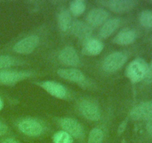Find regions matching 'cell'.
Masks as SVG:
<instances>
[{
	"label": "cell",
	"mask_w": 152,
	"mask_h": 143,
	"mask_svg": "<svg viewBox=\"0 0 152 143\" xmlns=\"http://www.w3.org/2000/svg\"><path fill=\"white\" fill-rule=\"evenodd\" d=\"M104 49V44L97 39H89L86 41L83 48V52L90 56H97Z\"/></svg>",
	"instance_id": "cell-17"
},
{
	"label": "cell",
	"mask_w": 152,
	"mask_h": 143,
	"mask_svg": "<svg viewBox=\"0 0 152 143\" xmlns=\"http://www.w3.org/2000/svg\"><path fill=\"white\" fill-rule=\"evenodd\" d=\"M39 85L44 90L53 97L59 99H63L67 95L66 88L61 84L53 80H45L39 83Z\"/></svg>",
	"instance_id": "cell-11"
},
{
	"label": "cell",
	"mask_w": 152,
	"mask_h": 143,
	"mask_svg": "<svg viewBox=\"0 0 152 143\" xmlns=\"http://www.w3.org/2000/svg\"><path fill=\"white\" fill-rule=\"evenodd\" d=\"M3 107H4V102H3V101L1 100V98H0V111L2 110Z\"/></svg>",
	"instance_id": "cell-28"
},
{
	"label": "cell",
	"mask_w": 152,
	"mask_h": 143,
	"mask_svg": "<svg viewBox=\"0 0 152 143\" xmlns=\"http://www.w3.org/2000/svg\"><path fill=\"white\" fill-rule=\"evenodd\" d=\"M18 60L10 55H0V69L4 70L16 65Z\"/></svg>",
	"instance_id": "cell-21"
},
{
	"label": "cell",
	"mask_w": 152,
	"mask_h": 143,
	"mask_svg": "<svg viewBox=\"0 0 152 143\" xmlns=\"http://www.w3.org/2000/svg\"><path fill=\"white\" fill-rule=\"evenodd\" d=\"M104 139V133L99 128H94L90 131L88 143H102Z\"/></svg>",
	"instance_id": "cell-20"
},
{
	"label": "cell",
	"mask_w": 152,
	"mask_h": 143,
	"mask_svg": "<svg viewBox=\"0 0 152 143\" xmlns=\"http://www.w3.org/2000/svg\"><path fill=\"white\" fill-rule=\"evenodd\" d=\"M72 34L81 40L85 42L91 39L92 34V28L88 24L85 23L82 21L76 20L72 22L71 29Z\"/></svg>",
	"instance_id": "cell-14"
},
{
	"label": "cell",
	"mask_w": 152,
	"mask_h": 143,
	"mask_svg": "<svg viewBox=\"0 0 152 143\" xmlns=\"http://www.w3.org/2000/svg\"><path fill=\"white\" fill-rule=\"evenodd\" d=\"M120 19L118 18H112L109 19L101 26L99 29V34L100 37L103 39L108 38L111 37L120 27Z\"/></svg>",
	"instance_id": "cell-16"
},
{
	"label": "cell",
	"mask_w": 152,
	"mask_h": 143,
	"mask_svg": "<svg viewBox=\"0 0 152 143\" xmlns=\"http://www.w3.org/2000/svg\"><path fill=\"white\" fill-rule=\"evenodd\" d=\"M128 56L123 52H116L108 55L104 59L102 69L107 72H114L120 69L126 63Z\"/></svg>",
	"instance_id": "cell-3"
},
{
	"label": "cell",
	"mask_w": 152,
	"mask_h": 143,
	"mask_svg": "<svg viewBox=\"0 0 152 143\" xmlns=\"http://www.w3.org/2000/svg\"><path fill=\"white\" fill-rule=\"evenodd\" d=\"M1 143H20L19 141L13 138H6L1 141Z\"/></svg>",
	"instance_id": "cell-27"
},
{
	"label": "cell",
	"mask_w": 152,
	"mask_h": 143,
	"mask_svg": "<svg viewBox=\"0 0 152 143\" xmlns=\"http://www.w3.org/2000/svg\"><path fill=\"white\" fill-rule=\"evenodd\" d=\"M39 37L37 35H30L19 40L13 46V51L21 55L32 53L39 44Z\"/></svg>",
	"instance_id": "cell-8"
},
{
	"label": "cell",
	"mask_w": 152,
	"mask_h": 143,
	"mask_svg": "<svg viewBox=\"0 0 152 143\" xmlns=\"http://www.w3.org/2000/svg\"><path fill=\"white\" fill-rule=\"evenodd\" d=\"M109 13L105 9L96 7L91 10L86 16V19L90 26H102L108 19Z\"/></svg>",
	"instance_id": "cell-12"
},
{
	"label": "cell",
	"mask_w": 152,
	"mask_h": 143,
	"mask_svg": "<svg viewBox=\"0 0 152 143\" xmlns=\"http://www.w3.org/2000/svg\"><path fill=\"white\" fill-rule=\"evenodd\" d=\"M53 143H74V139L63 130L56 132L53 136Z\"/></svg>",
	"instance_id": "cell-23"
},
{
	"label": "cell",
	"mask_w": 152,
	"mask_h": 143,
	"mask_svg": "<svg viewBox=\"0 0 152 143\" xmlns=\"http://www.w3.org/2000/svg\"><path fill=\"white\" fill-rule=\"evenodd\" d=\"M137 37L136 31L130 28H125L120 32L113 39V43L120 46H128L135 42Z\"/></svg>",
	"instance_id": "cell-15"
},
{
	"label": "cell",
	"mask_w": 152,
	"mask_h": 143,
	"mask_svg": "<svg viewBox=\"0 0 152 143\" xmlns=\"http://www.w3.org/2000/svg\"><path fill=\"white\" fill-rule=\"evenodd\" d=\"M79 110L84 118L90 121L99 120L101 118V111L99 106L95 101L89 99L83 100L80 103Z\"/></svg>",
	"instance_id": "cell-7"
},
{
	"label": "cell",
	"mask_w": 152,
	"mask_h": 143,
	"mask_svg": "<svg viewBox=\"0 0 152 143\" xmlns=\"http://www.w3.org/2000/svg\"><path fill=\"white\" fill-rule=\"evenodd\" d=\"M146 130L148 135H149L150 136H151V138L152 139V118H151V119H148V120L147 121Z\"/></svg>",
	"instance_id": "cell-26"
},
{
	"label": "cell",
	"mask_w": 152,
	"mask_h": 143,
	"mask_svg": "<svg viewBox=\"0 0 152 143\" xmlns=\"http://www.w3.org/2000/svg\"><path fill=\"white\" fill-rule=\"evenodd\" d=\"M34 75L31 71L4 69L0 70V84L12 86L19 82L30 78Z\"/></svg>",
	"instance_id": "cell-2"
},
{
	"label": "cell",
	"mask_w": 152,
	"mask_h": 143,
	"mask_svg": "<svg viewBox=\"0 0 152 143\" xmlns=\"http://www.w3.org/2000/svg\"><path fill=\"white\" fill-rule=\"evenodd\" d=\"M139 20L144 28H152V10H145L141 12Z\"/></svg>",
	"instance_id": "cell-22"
},
{
	"label": "cell",
	"mask_w": 152,
	"mask_h": 143,
	"mask_svg": "<svg viewBox=\"0 0 152 143\" xmlns=\"http://www.w3.org/2000/svg\"><path fill=\"white\" fill-rule=\"evenodd\" d=\"M62 130L68 133L73 139H82L85 135L83 126L76 119L72 118H63L59 122Z\"/></svg>",
	"instance_id": "cell-5"
},
{
	"label": "cell",
	"mask_w": 152,
	"mask_h": 143,
	"mask_svg": "<svg viewBox=\"0 0 152 143\" xmlns=\"http://www.w3.org/2000/svg\"><path fill=\"white\" fill-rule=\"evenodd\" d=\"M132 119L147 120L152 118V101H144L135 106L130 113Z\"/></svg>",
	"instance_id": "cell-10"
},
{
	"label": "cell",
	"mask_w": 152,
	"mask_h": 143,
	"mask_svg": "<svg viewBox=\"0 0 152 143\" xmlns=\"http://www.w3.org/2000/svg\"><path fill=\"white\" fill-rule=\"evenodd\" d=\"M18 128L25 135L31 137H37L44 132V127L37 119L27 118L21 120L18 124Z\"/></svg>",
	"instance_id": "cell-4"
},
{
	"label": "cell",
	"mask_w": 152,
	"mask_h": 143,
	"mask_svg": "<svg viewBox=\"0 0 152 143\" xmlns=\"http://www.w3.org/2000/svg\"><path fill=\"white\" fill-rule=\"evenodd\" d=\"M99 3L116 13H129L137 4V1L134 0H108L100 1Z\"/></svg>",
	"instance_id": "cell-6"
},
{
	"label": "cell",
	"mask_w": 152,
	"mask_h": 143,
	"mask_svg": "<svg viewBox=\"0 0 152 143\" xmlns=\"http://www.w3.org/2000/svg\"><path fill=\"white\" fill-rule=\"evenodd\" d=\"M7 130H8V128H7V125L0 122V136L5 135L7 133Z\"/></svg>",
	"instance_id": "cell-25"
},
{
	"label": "cell",
	"mask_w": 152,
	"mask_h": 143,
	"mask_svg": "<svg viewBox=\"0 0 152 143\" xmlns=\"http://www.w3.org/2000/svg\"><path fill=\"white\" fill-rule=\"evenodd\" d=\"M57 24L59 29L63 32H66L71 29L72 25V19L71 14L69 10L62 9L59 11L57 16Z\"/></svg>",
	"instance_id": "cell-18"
},
{
	"label": "cell",
	"mask_w": 152,
	"mask_h": 143,
	"mask_svg": "<svg viewBox=\"0 0 152 143\" xmlns=\"http://www.w3.org/2000/svg\"><path fill=\"white\" fill-rule=\"evenodd\" d=\"M56 72L59 77L68 81L82 83L86 80L84 73L76 68H61Z\"/></svg>",
	"instance_id": "cell-13"
},
{
	"label": "cell",
	"mask_w": 152,
	"mask_h": 143,
	"mask_svg": "<svg viewBox=\"0 0 152 143\" xmlns=\"http://www.w3.org/2000/svg\"><path fill=\"white\" fill-rule=\"evenodd\" d=\"M58 58L61 63L66 66H70V68L77 66L80 63V57L76 49L72 46L64 47L59 52Z\"/></svg>",
	"instance_id": "cell-9"
},
{
	"label": "cell",
	"mask_w": 152,
	"mask_h": 143,
	"mask_svg": "<svg viewBox=\"0 0 152 143\" xmlns=\"http://www.w3.org/2000/svg\"><path fill=\"white\" fill-rule=\"evenodd\" d=\"M148 64L142 58H136L128 65L126 74L133 83H138L144 80L148 69Z\"/></svg>",
	"instance_id": "cell-1"
},
{
	"label": "cell",
	"mask_w": 152,
	"mask_h": 143,
	"mask_svg": "<svg viewBox=\"0 0 152 143\" xmlns=\"http://www.w3.org/2000/svg\"><path fill=\"white\" fill-rule=\"evenodd\" d=\"M86 9V2L83 0H74L71 1L69 11L74 16H80L83 14Z\"/></svg>",
	"instance_id": "cell-19"
},
{
	"label": "cell",
	"mask_w": 152,
	"mask_h": 143,
	"mask_svg": "<svg viewBox=\"0 0 152 143\" xmlns=\"http://www.w3.org/2000/svg\"><path fill=\"white\" fill-rule=\"evenodd\" d=\"M144 80L148 83H152V61L151 62V63L148 65V69H147V72L146 74H145V78H144Z\"/></svg>",
	"instance_id": "cell-24"
}]
</instances>
